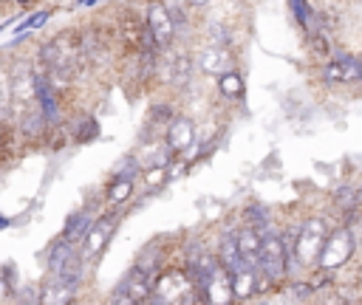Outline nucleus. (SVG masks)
Here are the masks:
<instances>
[{
    "instance_id": "20e7f679",
    "label": "nucleus",
    "mask_w": 362,
    "mask_h": 305,
    "mask_svg": "<svg viewBox=\"0 0 362 305\" xmlns=\"http://www.w3.org/2000/svg\"><path fill=\"white\" fill-rule=\"evenodd\" d=\"M45 274L59 277V280H65V282L74 285V288H82V282H85V277H88V263L82 260L79 246L65 243L62 237L51 240L48 257H45Z\"/></svg>"
},
{
    "instance_id": "72a5a7b5",
    "label": "nucleus",
    "mask_w": 362,
    "mask_h": 305,
    "mask_svg": "<svg viewBox=\"0 0 362 305\" xmlns=\"http://www.w3.org/2000/svg\"><path fill=\"white\" fill-rule=\"evenodd\" d=\"M147 305H164V302H158L156 297H150V299H147Z\"/></svg>"
},
{
    "instance_id": "c756f323",
    "label": "nucleus",
    "mask_w": 362,
    "mask_h": 305,
    "mask_svg": "<svg viewBox=\"0 0 362 305\" xmlns=\"http://www.w3.org/2000/svg\"><path fill=\"white\" fill-rule=\"evenodd\" d=\"M48 17H51L48 11H37V14H31V17H28V20H25V23H23V25L17 28V37H14V42H17V40H23V37H25V34H28L31 28H42Z\"/></svg>"
},
{
    "instance_id": "2eb2a0df",
    "label": "nucleus",
    "mask_w": 362,
    "mask_h": 305,
    "mask_svg": "<svg viewBox=\"0 0 362 305\" xmlns=\"http://www.w3.org/2000/svg\"><path fill=\"white\" fill-rule=\"evenodd\" d=\"M133 265H139V268H144L147 274H153V277H158L167 265H170V249H167V237H153L139 254H136V260H133Z\"/></svg>"
},
{
    "instance_id": "b1692460",
    "label": "nucleus",
    "mask_w": 362,
    "mask_h": 305,
    "mask_svg": "<svg viewBox=\"0 0 362 305\" xmlns=\"http://www.w3.org/2000/svg\"><path fill=\"white\" fill-rule=\"evenodd\" d=\"M215 88H218V93H221L223 99H240L243 90H246V85H243V73L235 68V71L218 76V79H215Z\"/></svg>"
},
{
    "instance_id": "f257e3e1",
    "label": "nucleus",
    "mask_w": 362,
    "mask_h": 305,
    "mask_svg": "<svg viewBox=\"0 0 362 305\" xmlns=\"http://www.w3.org/2000/svg\"><path fill=\"white\" fill-rule=\"evenodd\" d=\"M40 65L45 71V76L59 88L71 79H76L88 59H85V48H82V31L79 28H68L57 37H51L48 42L40 45Z\"/></svg>"
},
{
    "instance_id": "c85d7f7f",
    "label": "nucleus",
    "mask_w": 362,
    "mask_h": 305,
    "mask_svg": "<svg viewBox=\"0 0 362 305\" xmlns=\"http://www.w3.org/2000/svg\"><path fill=\"white\" fill-rule=\"evenodd\" d=\"M206 40H209V45H221V48H229V42H232L229 31L223 25H218V23L206 25Z\"/></svg>"
},
{
    "instance_id": "393cba45",
    "label": "nucleus",
    "mask_w": 362,
    "mask_h": 305,
    "mask_svg": "<svg viewBox=\"0 0 362 305\" xmlns=\"http://www.w3.org/2000/svg\"><path fill=\"white\" fill-rule=\"evenodd\" d=\"M288 6H291V14H294L297 25H300L305 34L314 31V25H317V8H314L308 0H288Z\"/></svg>"
},
{
    "instance_id": "bb28decb",
    "label": "nucleus",
    "mask_w": 362,
    "mask_h": 305,
    "mask_svg": "<svg viewBox=\"0 0 362 305\" xmlns=\"http://www.w3.org/2000/svg\"><path fill=\"white\" fill-rule=\"evenodd\" d=\"M144 169H141V161H139V155L136 152H130V155H124V158H119L116 161V167H113V178H130V181H136L139 175H141Z\"/></svg>"
},
{
    "instance_id": "4468645a",
    "label": "nucleus",
    "mask_w": 362,
    "mask_h": 305,
    "mask_svg": "<svg viewBox=\"0 0 362 305\" xmlns=\"http://www.w3.org/2000/svg\"><path fill=\"white\" fill-rule=\"evenodd\" d=\"M99 212H102V206H99L96 201H88V203H82L76 212H71V215L65 217V223H62V232H59L57 237H62L65 243H74V246H79V243L85 240L88 229L93 226V220L99 217Z\"/></svg>"
},
{
    "instance_id": "f704fd0d",
    "label": "nucleus",
    "mask_w": 362,
    "mask_h": 305,
    "mask_svg": "<svg viewBox=\"0 0 362 305\" xmlns=\"http://www.w3.org/2000/svg\"><path fill=\"white\" fill-rule=\"evenodd\" d=\"M3 130H6V127H3V124H0V147H3V136H6V133H3Z\"/></svg>"
},
{
    "instance_id": "dca6fc26",
    "label": "nucleus",
    "mask_w": 362,
    "mask_h": 305,
    "mask_svg": "<svg viewBox=\"0 0 362 305\" xmlns=\"http://www.w3.org/2000/svg\"><path fill=\"white\" fill-rule=\"evenodd\" d=\"M198 68H201L206 76L218 79V76H223V73L235 71L238 65H235V54H232L229 48H221V45H206V48L198 54Z\"/></svg>"
},
{
    "instance_id": "6ab92c4d",
    "label": "nucleus",
    "mask_w": 362,
    "mask_h": 305,
    "mask_svg": "<svg viewBox=\"0 0 362 305\" xmlns=\"http://www.w3.org/2000/svg\"><path fill=\"white\" fill-rule=\"evenodd\" d=\"M212 249H215L218 265H221L226 274H232V271H238L240 265H246L243 257H240V251H238V243H235V229L221 232V237H218V243H215Z\"/></svg>"
},
{
    "instance_id": "e433bc0d",
    "label": "nucleus",
    "mask_w": 362,
    "mask_h": 305,
    "mask_svg": "<svg viewBox=\"0 0 362 305\" xmlns=\"http://www.w3.org/2000/svg\"><path fill=\"white\" fill-rule=\"evenodd\" d=\"M0 3H14V0H0Z\"/></svg>"
},
{
    "instance_id": "5701e85b",
    "label": "nucleus",
    "mask_w": 362,
    "mask_h": 305,
    "mask_svg": "<svg viewBox=\"0 0 362 305\" xmlns=\"http://www.w3.org/2000/svg\"><path fill=\"white\" fill-rule=\"evenodd\" d=\"M65 130H68L71 141H76V144L93 141V138L99 136V124H96V119H93V116H76L74 121H68V124H65Z\"/></svg>"
},
{
    "instance_id": "7c9ffc66",
    "label": "nucleus",
    "mask_w": 362,
    "mask_h": 305,
    "mask_svg": "<svg viewBox=\"0 0 362 305\" xmlns=\"http://www.w3.org/2000/svg\"><path fill=\"white\" fill-rule=\"evenodd\" d=\"M184 6L187 8H204V6H209V0H184Z\"/></svg>"
},
{
    "instance_id": "7ed1b4c3",
    "label": "nucleus",
    "mask_w": 362,
    "mask_h": 305,
    "mask_svg": "<svg viewBox=\"0 0 362 305\" xmlns=\"http://www.w3.org/2000/svg\"><path fill=\"white\" fill-rule=\"evenodd\" d=\"M288 246L283 240V229L260 234V251H257V274L277 291L288 282Z\"/></svg>"
},
{
    "instance_id": "0eeeda50",
    "label": "nucleus",
    "mask_w": 362,
    "mask_h": 305,
    "mask_svg": "<svg viewBox=\"0 0 362 305\" xmlns=\"http://www.w3.org/2000/svg\"><path fill=\"white\" fill-rule=\"evenodd\" d=\"M122 217H124V212H122V209L99 212V217H96V220H93V226L88 229L85 240L79 243L82 260H85L88 265H93V263L102 257V251H105V249H107V243L113 240V234H116V229H119Z\"/></svg>"
},
{
    "instance_id": "473e14b6",
    "label": "nucleus",
    "mask_w": 362,
    "mask_h": 305,
    "mask_svg": "<svg viewBox=\"0 0 362 305\" xmlns=\"http://www.w3.org/2000/svg\"><path fill=\"white\" fill-rule=\"evenodd\" d=\"M93 3H96V0H76V6H79V8H85V6H93Z\"/></svg>"
},
{
    "instance_id": "1a4fd4ad",
    "label": "nucleus",
    "mask_w": 362,
    "mask_h": 305,
    "mask_svg": "<svg viewBox=\"0 0 362 305\" xmlns=\"http://www.w3.org/2000/svg\"><path fill=\"white\" fill-rule=\"evenodd\" d=\"M164 150L173 155V158H192L195 152V144H198V127L189 116H173L164 127Z\"/></svg>"
},
{
    "instance_id": "39448f33",
    "label": "nucleus",
    "mask_w": 362,
    "mask_h": 305,
    "mask_svg": "<svg viewBox=\"0 0 362 305\" xmlns=\"http://www.w3.org/2000/svg\"><path fill=\"white\" fill-rule=\"evenodd\" d=\"M153 297L164 305H204L201 288L175 265L170 263L153 282Z\"/></svg>"
},
{
    "instance_id": "c9c22d12",
    "label": "nucleus",
    "mask_w": 362,
    "mask_h": 305,
    "mask_svg": "<svg viewBox=\"0 0 362 305\" xmlns=\"http://www.w3.org/2000/svg\"><path fill=\"white\" fill-rule=\"evenodd\" d=\"M6 223H8V220H6V217H0V229H3V226H6Z\"/></svg>"
},
{
    "instance_id": "a878e982",
    "label": "nucleus",
    "mask_w": 362,
    "mask_h": 305,
    "mask_svg": "<svg viewBox=\"0 0 362 305\" xmlns=\"http://www.w3.org/2000/svg\"><path fill=\"white\" fill-rule=\"evenodd\" d=\"M0 124H14L11 113V85H8V71L0 68Z\"/></svg>"
},
{
    "instance_id": "f3484780",
    "label": "nucleus",
    "mask_w": 362,
    "mask_h": 305,
    "mask_svg": "<svg viewBox=\"0 0 362 305\" xmlns=\"http://www.w3.org/2000/svg\"><path fill=\"white\" fill-rule=\"evenodd\" d=\"M37 288H40V305H71L79 299V288H74L65 280L51 277V274H45V280Z\"/></svg>"
},
{
    "instance_id": "423d86ee",
    "label": "nucleus",
    "mask_w": 362,
    "mask_h": 305,
    "mask_svg": "<svg viewBox=\"0 0 362 305\" xmlns=\"http://www.w3.org/2000/svg\"><path fill=\"white\" fill-rule=\"evenodd\" d=\"M356 243H359V240L354 237V232H351L348 226L334 223L331 232H328L325 240H322V249H320V257H317V268H320V271H328V274L339 271L342 265H348V263L354 260Z\"/></svg>"
},
{
    "instance_id": "2f4dec72",
    "label": "nucleus",
    "mask_w": 362,
    "mask_h": 305,
    "mask_svg": "<svg viewBox=\"0 0 362 305\" xmlns=\"http://www.w3.org/2000/svg\"><path fill=\"white\" fill-rule=\"evenodd\" d=\"M240 305H272V302H269V299H260V297H257V299H249V302H240Z\"/></svg>"
},
{
    "instance_id": "9b49d317",
    "label": "nucleus",
    "mask_w": 362,
    "mask_h": 305,
    "mask_svg": "<svg viewBox=\"0 0 362 305\" xmlns=\"http://www.w3.org/2000/svg\"><path fill=\"white\" fill-rule=\"evenodd\" d=\"M156 73H161L164 82H170L173 88H187L195 73V59L189 51H161Z\"/></svg>"
},
{
    "instance_id": "cd10ccee",
    "label": "nucleus",
    "mask_w": 362,
    "mask_h": 305,
    "mask_svg": "<svg viewBox=\"0 0 362 305\" xmlns=\"http://www.w3.org/2000/svg\"><path fill=\"white\" fill-rule=\"evenodd\" d=\"M14 305H40V288L37 285H20L14 294H11Z\"/></svg>"
},
{
    "instance_id": "aec40b11",
    "label": "nucleus",
    "mask_w": 362,
    "mask_h": 305,
    "mask_svg": "<svg viewBox=\"0 0 362 305\" xmlns=\"http://www.w3.org/2000/svg\"><path fill=\"white\" fill-rule=\"evenodd\" d=\"M240 226H249V229H255L257 234H266V232L280 229V226L274 223V215H272L269 206H263V203H249V206L240 212Z\"/></svg>"
},
{
    "instance_id": "f03ea898",
    "label": "nucleus",
    "mask_w": 362,
    "mask_h": 305,
    "mask_svg": "<svg viewBox=\"0 0 362 305\" xmlns=\"http://www.w3.org/2000/svg\"><path fill=\"white\" fill-rule=\"evenodd\" d=\"M331 220L325 215H305L300 223L283 229V240L288 246V280H300L297 274L303 268H314L317 265V257H320V249H322V240L325 234L331 232Z\"/></svg>"
},
{
    "instance_id": "6e6552de",
    "label": "nucleus",
    "mask_w": 362,
    "mask_h": 305,
    "mask_svg": "<svg viewBox=\"0 0 362 305\" xmlns=\"http://www.w3.org/2000/svg\"><path fill=\"white\" fill-rule=\"evenodd\" d=\"M198 288H204V282L209 280V274L218 268V257H215V249L206 246L204 240H189L187 249L181 251V260L175 263Z\"/></svg>"
},
{
    "instance_id": "9d476101",
    "label": "nucleus",
    "mask_w": 362,
    "mask_h": 305,
    "mask_svg": "<svg viewBox=\"0 0 362 305\" xmlns=\"http://www.w3.org/2000/svg\"><path fill=\"white\" fill-rule=\"evenodd\" d=\"M144 28L150 34V40L156 42L158 51H170L175 45L178 28L173 23V14L167 8L164 0H147V11H144Z\"/></svg>"
},
{
    "instance_id": "f8f14e48",
    "label": "nucleus",
    "mask_w": 362,
    "mask_h": 305,
    "mask_svg": "<svg viewBox=\"0 0 362 305\" xmlns=\"http://www.w3.org/2000/svg\"><path fill=\"white\" fill-rule=\"evenodd\" d=\"M320 79L325 85H359V56L334 51V56L320 68Z\"/></svg>"
},
{
    "instance_id": "ddd939ff",
    "label": "nucleus",
    "mask_w": 362,
    "mask_h": 305,
    "mask_svg": "<svg viewBox=\"0 0 362 305\" xmlns=\"http://www.w3.org/2000/svg\"><path fill=\"white\" fill-rule=\"evenodd\" d=\"M229 282H232L235 305L249 302V299H257V297H266L269 291H274V288L257 274V268H252V265H240L238 271H232V274H229Z\"/></svg>"
},
{
    "instance_id": "412c9836",
    "label": "nucleus",
    "mask_w": 362,
    "mask_h": 305,
    "mask_svg": "<svg viewBox=\"0 0 362 305\" xmlns=\"http://www.w3.org/2000/svg\"><path fill=\"white\" fill-rule=\"evenodd\" d=\"M133 192H136V181H130V178H113V175H110V181L105 184L102 198H105V203H110L113 209H122V206L133 198Z\"/></svg>"
},
{
    "instance_id": "a211bd4d",
    "label": "nucleus",
    "mask_w": 362,
    "mask_h": 305,
    "mask_svg": "<svg viewBox=\"0 0 362 305\" xmlns=\"http://www.w3.org/2000/svg\"><path fill=\"white\" fill-rule=\"evenodd\" d=\"M201 294H204V305H235L229 274H226L221 265H218V268L209 274V280L204 282Z\"/></svg>"
},
{
    "instance_id": "4be33fe9",
    "label": "nucleus",
    "mask_w": 362,
    "mask_h": 305,
    "mask_svg": "<svg viewBox=\"0 0 362 305\" xmlns=\"http://www.w3.org/2000/svg\"><path fill=\"white\" fill-rule=\"evenodd\" d=\"M235 243H238V251L243 257L246 265L257 268V251H260V234L249 226H238L235 229Z\"/></svg>"
}]
</instances>
